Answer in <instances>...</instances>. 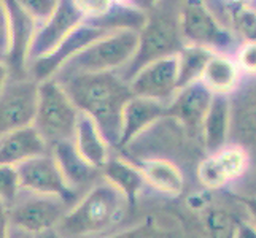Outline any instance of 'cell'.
Returning <instances> with one entry per match:
<instances>
[{
	"label": "cell",
	"mask_w": 256,
	"mask_h": 238,
	"mask_svg": "<svg viewBox=\"0 0 256 238\" xmlns=\"http://www.w3.org/2000/svg\"><path fill=\"white\" fill-rule=\"evenodd\" d=\"M18 194H20V184L14 167H0V200L10 207Z\"/></svg>",
	"instance_id": "f1b7e54d"
},
{
	"label": "cell",
	"mask_w": 256,
	"mask_h": 238,
	"mask_svg": "<svg viewBox=\"0 0 256 238\" xmlns=\"http://www.w3.org/2000/svg\"><path fill=\"white\" fill-rule=\"evenodd\" d=\"M72 142L86 162H90L99 170L104 169L105 162L110 157V146L102 137L100 130L94 124V121L90 116H86L84 113H80V116H78L76 130Z\"/></svg>",
	"instance_id": "ffe728a7"
},
{
	"label": "cell",
	"mask_w": 256,
	"mask_h": 238,
	"mask_svg": "<svg viewBox=\"0 0 256 238\" xmlns=\"http://www.w3.org/2000/svg\"><path fill=\"white\" fill-rule=\"evenodd\" d=\"M8 79H10L8 78V67L4 60H0V92H2V89L5 87Z\"/></svg>",
	"instance_id": "8d00e7d4"
},
{
	"label": "cell",
	"mask_w": 256,
	"mask_h": 238,
	"mask_svg": "<svg viewBox=\"0 0 256 238\" xmlns=\"http://www.w3.org/2000/svg\"><path fill=\"white\" fill-rule=\"evenodd\" d=\"M10 52V16L4 0H0V60H6Z\"/></svg>",
	"instance_id": "1f68e13d"
},
{
	"label": "cell",
	"mask_w": 256,
	"mask_h": 238,
	"mask_svg": "<svg viewBox=\"0 0 256 238\" xmlns=\"http://www.w3.org/2000/svg\"><path fill=\"white\" fill-rule=\"evenodd\" d=\"M102 178L113 184L128 199L129 204L137 199L138 192L146 184L138 165L121 157H108L102 169Z\"/></svg>",
	"instance_id": "44dd1931"
},
{
	"label": "cell",
	"mask_w": 256,
	"mask_h": 238,
	"mask_svg": "<svg viewBox=\"0 0 256 238\" xmlns=\"http://www.w3.org/2000/svg\"><path fill=\"white\" fill-rule=\"evenodd\" d=\"M239 200H240V204L245 207V210L248 211V215L252 218V223L256 226V196H240Z\"/></svg>",
	"instance_id": "e575fe53"
},
{
	"label": "cell",
	"mask_w": 256,
	"mask_h": 238,
	"mask_svg": "<svg viewBox=\"0 0 256 238\" xmlns=\"http://www.w3.org/2000/svg\"><path fill=\"white\" fill-rule=\"evenodd\" d=\"M14 2L37 22V25H40L56 11L59 0H14Z\"/></svg>",
	"instance_id": "83f0119b"
},
{
	"label": "cell",
	"mask_w": 256,
	"mask_h": 238,
	"mask_svg": "<svg viewBox=\"0 0 256 238\" xmlns=\"http://www.w3.org/2000/svg\"><path fill=\"white\" fill-rule=\"evenodd\" d=\"M50 153L62 173L67 186L76 194H83L102 178V170L86 162L76 151L74 142H62L50 148Z\"/></svg>",
	"instance_id": "2e32d148"
},
{
	"label": "cell",
	"mask_w": 256,
	"mask_h": 238,
	"mask_svg": "<svg viewBox=\"0 0 256 238\" xmlns=\"http://www.w3.org/2000/svg\"><path fill=\"white\" fill-rule=\"evenodd\" d=\"M145 183L166 196H180L184 189V176L178 165L166 159H148L138 164Z\"/></svg>",
	"instance_id": "7402d4cb"
},
{
	"label": "cell",
	"mask_w": 256,
	"mask_h": 238,
	"mask_svg": "<svg viewBox=\"0 0 256 238\" xmlns=\"http://www.w3.org/2000/svg\"><path fill=\"white\" fill-rule=\"evenodd\" d=\"M236 238H256V226L252 221H239Z\"/></svg>",
	"instance_id": "836d02e7"
},
{
	"label": "cell",
	"mask_w": 256,
	"mask_h": 238,
	"mask_svg": "<svg viewBox=\"0 0 256 238\" xmlns=\"http://www.w3.org/2000/svg\"><path fill=\"white\" fill-rule=\"evenodd\" d=\"M250 157L240 146L228 145L218 153L210 154L198 167L199 181L207 189H222L246 172Z\"/></svg>",
	"instance_id": "5bb4252c"
},
{
	"label": "cell",
	"mask_w": 256,
	"mask_h": 238,
	"mask_svg": "<svg viewBox=\"0 0 256 238\" xmlns=\"http://www.w3.org/2000/svg\"><path fill=\"white\" fill-rule=\"evenodd\" d=\"M160 3V0H130L129 5L137 8L140 11H148V10H153V8Z\"/></svg>",
	"instance_id": "d590c367"
},
{
	"label": "cell",
	"mask_w": 256,
	"mask_h": 238,
	"mask_svg": "<svg viewBox=\"0 0 256 238\" xmlns=\"http://www.w3.org/2000/svg\"><path fill=\"white\" fill-rule=\"evenodd\" d=\"M74 204V200L62 197L20 191L8 207L10 226L30 235L54 231Z\"/></svg>",
	"instance_id": "8992f818"
},
{
	"label": "cell",
	"mask_w": 256,
	"mask_h": 238,
	"mask_svg": "<svg viewBox=\"0 0 256 238\" xmlns=\"http://www.w3.org/2000/svg\"><path fill=\"white\" fill-rule=\"evenodd\" d=\"M167 105L152 99L132 97L122 111L121 138L118 148H124L144 134L145 130L166 118Z\"/></svg>",
	"instance_id": "e0dca14e"
},
{
	"label": "cell",
	"mask_w": 256,
	"mask_h": 238,
	"mask_svg": "<svg viewBox=\"0 0 256 238\" xmlns=\"http://www.w3.org/2000/svg\"><path fill=\"white\" fill-rule=\"evenodd\" d=\"M178 29L184 45L206 48L215 54L228 51L236 41L234 33L220 24L204 0H184Z\"/></svg>",
	"instance_id": "52a82bcc"
},
{
	"label": "cell",
	"mask_w": 256,
	"mask_h": 238,
	"mask_svg": "<svg viewBox=\"0 0 256 238\" xmlns=\"http://www.w3.org/2000/svg\"><path fill=\"white\" fill-rule=\"evenodd\" d=\"M215 52L200 46H184L176 57H178V78H176V91L183 89L196 81H200L202 73L210 57Z\"/></svg>",
	"instance_id": "cb8c5ba5"
},
{
	"label": "cell",
	"mask_w": 256,
	"mask_h": 238,
	"mask_svg": "<svg viewBox=\"0 0 256 238\" xmlns=\"http://www.w3.org/2000/svg\"><path fill=\"white\" fill-rule=\"evenodd\" d=\"M48 151V145L34 126L18 129L0 137V167H18Z\"/></svg>",
	"instance_id": "ac0fdd59"
},
{
	"label": "cell",
	"mask_w": 256,
	"mask_h": 238,
	"mask_svg": "<svg viewBox=\"0 0 256 238\" xmlns=\"http://www.w3.org/2000/svg\"><path fill=\"white\" fill-rule=\"evenodd\" d=\"M35 238H62L56 231H48V232H43L40 235H35Z\"/></svg>",
	"instance_id": "f35d334b"
},
{
	"label": "cell",
	"mask_w": 256,
	"mask_h": 238,
	"mask_svg": "<svg viewBox=\"0 0 256 238\" xmlns=\"http://www.w3.org/2000/svg\"><path fill=\"white\" fill-rule=\"evenodd\" d=\"M20 191H28L43 196H56L76 202L82 196L72 191L64 180L52 154L48 151L42 156L32 157L14 167Z\"/></svg>",
	"instance_id": "9c48e42d"
},
{
	"label": "cell",
	"mask_w": 256,
	"mask_h": 238,
	"mask_svg": "<svg viewBox=\"0 0 256 238\" xmlns=\"http://www.w3.org/2000/svg\"><path fill=\"white\" fill-rule=\"evenodd\" d=\"M74 2L86 19H99L107 14L113 6L112 0H74Z\"/></svg>",
	"instance_id": "4dcf8cb0"
},
{
	"label": "cell",
	"mask_w": 256,
	"mask_h": 238,
	"mask_svg": "<svg viewBox=\"0 0 256 238\" xmlns=\"http://www.w3.org/2000/svg\"><path fill=\"white\" fill-rule=\"evenodd\" d=\"M138 45V32L132 29H120L88 45L78 54L58 70L54 79H66L84 73L118 72L136 54Z\"/></svg>",
	"instance_id": "3957f363"
},
{
	"label": "cell",
	"mask_w": 256,
	"mask_h": 238,
	"mask_svg": "<svg viewBox=\"0 0 256 238\" xmlns=\"http://www.w3.org/2000/svg\"><path fill=\"white\" fill-rule=\"evenodd\" d=\"M228 17L236 35L245 41H256V10L250 5L232 2L228 5Z\"/></svg>",
	"instance_id": "484cf974"
},
{
	"label": "cell",
	"mask_w": 256,
	"mask_h": 238,
	"mask_svg": "<svg viewBox=\"0 0 256 238\" xmlns=\"http://www.w3.org/2000/svg\"><path fill=\"white\" fill-rule=\"evenodd\" d=\"M200 81L212 94H232L240 81V70L236 60L224 54H214L207 62Z\"/></svg>",
	"instance_id": "603a6c76"
},
{
	"label": "cell",
	"mask_w": 256,
	"mask_h": 238,
	"mask_svg": "<svg viewBox=\"0 0 256 238\" xmlns=\"http://www.w3.org/2000/svg\"><path fill=\"white\" fill-rule=\"evenodd\" d=\"M128 208V199L100 178L75 202L54 231L62 238L107 237L124 221Z\"/></svg>",
	"instance_id": "7a4b0ae2"
},
{
	"label": "cell",
	"mask_w": 256,
	"mask_h": 238,
	"mask_svg": "<svg viewBox=\"0 0 256 238\" xmlns=\"http://www.w3.org/2000/svg\"><path fill=\"white\" fill-rule=\"evenodd\" d=\"M231 140L248 154L250 164L256 161V76L231 99Z\"/></svg>",
	"instance_id": "7c38bea8"
},
{
	"label": "cell",
	"mask_w": 256,
	"mask_h": 238,
	"mask_svg": "<svg viewBox=\"0 0 256 238\" xmlns=\"http://www.w3.org/2000/svg\"><path fill=\"white\" fill-rule=\"evenodd\" d=\"M4 2L10 16V52L5 64L18 75H21L28 70L29 48L38 25L14 0H4Z\"/></svg>",
	"instance_id": "9a60e30c"
},
{
	"label": "cell",
	"mask_w": 256,
	"mask_h": 238,
	"mask_svg": "<svg viewBox=\"0 0 256 238\" xmlns=\"http://www.w3.org/2000/svg\"><path fill=\"white\" fill-rule=\"evenodd\" d=\"M12 226L8 218V207L0 200V238H10Z\"/></svg>",
	"instance_id": "d6a6232c"
},
{
	"label": "cell",
	"mask_w": 256,
	"mask_h": 238,
	"mask_svg": "<svg viewBox=\"0 0 256 238\" xmlns=\"http://www.w3.org/2000/svg\"><path fill=\"white\" fill-rule=\"evenodd\" d=\"M80 111L54 78L38 83L34 127L48 148L72 142Z\"/></svg>",
	"instance_id": "277c9868"
},
{
	"label": "cell",
	"mask_w": 256,
	"mask_h": 238,
	"mask_svg": "<svg viewBox=\"0 0 256 238\" xmlns=\"http://www.w3.org/2000/svg\"><path fill=\"white\" fill-rule=\"evenodd\" d=\"M212 94L202 81H196L176 91L170 103L167 105L166 118L175 119L186 129L192 138L202 135V124L212 102Z\"/></svg>",
	"instance_id": "4fadbf2b"
},
{
	"label": "cell",
	"mask_w": 256,
	"mask_h": 238,
	"mask_svg": "<svg viewBox=\"0 0 256 238\" xmlns=\"http://www.w3.org/2000/svg\"><path fill=\"white\" fill-rule=\"evenodd\" d=\"M80 113L90 116L108 146L120 145L122 111L132 99L129 84L116 72L84 73L56 79Z\"/></svg>",
	"instance_id": "6da1fadb"
},
{
	"label": "cell",
	"mask_w": 256,
	"mask_h": 238,
	"mask_svg": "<svg viewBox=\"0 0 256 238\" xmlns=\"http://www.w3.org/2000/svg\"><path fill=\"white\" fill-rule=\"evenodd\" d=\"M204 224L210 238H236L239 221L222 207H210L204 211Z\"/></svg>",
	"instance_id": "d4e9b609"
},
{
	"label": "cell",
	"mask_w": 256,
	"mask_h": 238,
	"mask_svg": "<svg viewBox=\"0 0 256 238\" xmlns=\"http://www.w3.org/2000/svg\"><path fill=\"white\" fill-rule=\"evenodd\" d=\"M86 21L74 0H59L56 11L40 24L29 48L28 65L37 59L51 54L70 33Z\"/></svg>",
	"instance_id": "30bf717a"
},
{
	"label": "cell",
	"mask_w": 256,
	"mask_h": 238,
	"mask_svg": "<svg viewBox=\"0 0 256 238\" xmlns=\"http://www.w3.org/2000/svg\"><path fill=\"white\" fill-rule=\"evenodd\" d=\"M236 64L240 72L256 76V41H245L237 51Z\"/></svg>",
	"instance_id": "f546056e"
},
{
	"label": "cell",
	"mask_w": 256,
	"mask_h": 238,
	"mask_svg": "<svg viewBox=\"0 0 256 238\" xmlns=\"http://www.w3.org/2000/svg\"><path fill=\"white\" fill-rule=\"evenodd\" d=\"M232 2H237V3H245V5H248L250 0H232Z\"/></svg>",
	"instance_id": "60d3db41"
},
{
	"label": "cell",
	"mask_w": 256,
	"mask_h": 238,
	"mask_svg": "<svg viewBox=\"0 0 256 238\" xmlns=\"http://www.w3.org/2000/svg\"><path fill=\"white\" fill-rule=\"evenodd\" d=\"M186 46L180 35L178 19L169 14H156L146 17V22L138 30V45L136 54L129 62L120 68L116 75L128 83L140 68L164 59L167 56H175Z\"/></svg>",
	"instance_id": "5b68a950"
},
{
	"label": "cell",
	"mask_w": 256,
	"mask_h": 238,
	"mask_svg": "<svg viewBox=\"0 0 256 238\" xmlns=\"http://www.w3.org/2000/svg\"><path fill=\"white\" fill-rule=\"evenodd\" d=\"M113 5H129L130 0H112Z\"/></svg>",
	"instance_id": "ab89813d"
},
{
	"label": "cell",
	"mask_w": 256,
	"mask_h": 238,
	"mask_svg": "<svg viewBox=\"0 0 256 238\" xmlns=\"http://www.w3.org/2000/svg\"><path fill=\"white\" fill-rule=\"evenodd\" d=\"M178 78V57L167 56L145 65L132 76L128 84L134 97L152 99L169 105L176 94Z\"/></svg>",
	"instance_id": "8fae6325"
},
{
	"label": "cell",
	"mask_w": 256,
	"mask_h": 238,
	"mask_svg": "<svg viewBox=\"0 0 256 238\" xmlns=\"http://www.w3.org/2000/svg\"><path fill=\"white\" fill-rule=\"evenodd\" d=\"M38 83L34 79H8L0 92V137L34 124Z\"/></svg>",
	"instance_id": "ba28073f"
},
{
	"label": "cell",
	"mask_w": 256,
	"mask_h": 238,
	"mask_svg": "<svg viewBox=\"0 0 256 238\" xmlns=\"http://www.w3.org/2000/svg\"><path fill=\"white\" fill-rule=\"evenodd\" d=\"M10 238H35V235L26 234V232H22V231H18V229H13V227H12Z\"/></svg>",
	"instance_id": "74e56055"
},
{
	"label": "cell",
	"mask_w": 256,
	"mask_h": 238,
	"mask_svg": "<svg viewBox=\"0 0 256 238\" xmlns=\"http://www.w3.org/2000/svg\"><path fill=\"white\" fill-rule=\"evenodd\" d=\"M229 132H231V97L214 94L200 135L208 154H215L228 146Z\"/></svg>",
	"instance_id": "d6986e66"
},
{
	"label": "cell",
	"mask_w": 256,
	"mask_h": 238,
	"mask_svg": "<svg viewBox=\"0 0 256 238\" xmlns=\"http://www.w3.org/2000/svg\"><path fill=\"white\" fill-rule=\"evenodd\" d=\"M100 238H172V235L167 229H164L158 223L148 221V223L134 226L130 229H126V231L110 234L107 237H100Z\"/></svg>",
	"instance_id": "4316f807"
}]
</instances>
